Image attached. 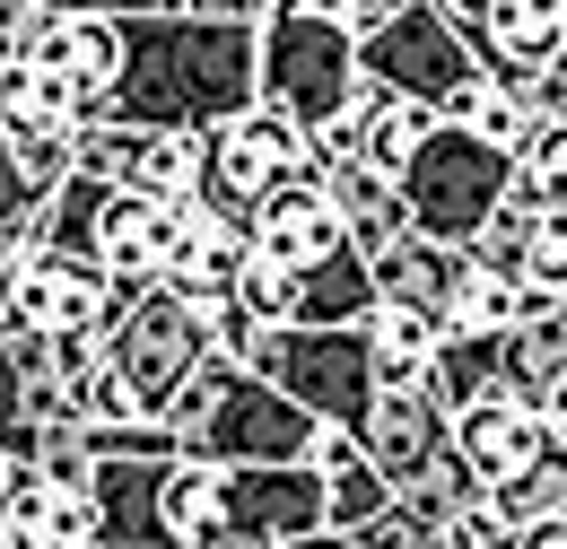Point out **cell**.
I'll return each instance as SVG.
<instances>
[{
  "label": "cell",
  "mask_w": 567,
  "mask_h": 549,
  "mask_svg": "<svg viewBox=\"0 0 567 549\" xmlns=\"http://www.w3.org/2000/svg\"><path fill=\"white\" fill-rule=\"evenodd\" d=\"M254 62H262L254 18H193V9L123 18L114 123H141V132H218L227 114L262 105Z\"/></svg>",
  "instance_id": "6da1fadb"
},
{
  "label": "cell",
  "mask_w": 567,
  "mask_h": 549,
  "mask_svg": "<svg viewBox=\"0 0 567 549\" xmlns=\"http://www.w3.org/2000/svg\"><path fill=\"white\" fill-rule=\"evenodd\" d=\"M166 427L193 463H218V472H271V463H306L315 427L288 402L280 384H262L245 358H210L175 402H166Z\"/></svg>",
  "instance_id": "7a4b0ae2"
},
{
  "label": "cell",
  "mask_w": 567,
  "mask_h": 549,
  "mask_svg": "<svg viewBox=\"0 0 567 549\" xmlns=\"http://www.w3.org/2000/svg\"><path fill=\"white\" fill-rule=\"evenodd\" d=\"M254 35H262V62H254L262 105L288 114L297 132H332L358 105V27L350 18H315L306 0H262Z\"/></svg>",
  "instance_id": "3957f363"
},
{
  "label": "cell",
  "mask_w": 567,
  "mask_h": 549,
  "mask_svg": "<svg viewBox=\"0 0 567 549\" xmlns=\"http://www.w3.org/2000/svg\"><path fill=\"white\" fill-rule=\"evenodd\" d=\"M506 193H515V157L489 148L481 132H463V123H436L420 139V157L402 166L411 236H436V245H472Z\"/></svg>",
  "instance_id": "277c9868"
},
{
  "label": "cell",
  "mask_w": 567,
  "mask_h": 549,
  "mask_svg": "<svg viewBox=\"0 0 567 549\" xmlns=\"http://www.w3.org/2000/svg\"><path fill=\"white\" fill-rule=\"evenodd\" d=\"M123 305H132V288L105 271L96 253L35 245V253H18V271H9L0 341H105Z\"/></svg>",
  "instance_id": "5b68a950"
},
{
  "label": "cell",
  "mask_w": 567,
  "mask_h": 549,
  "mask_svg": "<svg viewBox=\"0 0 567 549\" xmlns=\"http://www.w3.org/2000/svg\"><path fill=\"white\" fill-rule=\"evenodd\" d=\"M105 358H114V375L141 393V411L166 418V402L218 358V341H210V323H202L193 297H175V288H132V305H123L114 332H105Z\"/></svg>",
  "instance_id": "8992f818"
},
{
  "label": "cell",
  "mask_w": 567,
  "mask_h": 549,
  "mask_svg": "<svg viewBox=\"0 0 567 549\" xmlns=\"http://www.w3.org/2000/svg\"><path fill=\"white\" fill-rule=\"evenodd\" d=\"M358 79L411 96V105H427V114L445 123V105L481 79V53H472V35H463L436 0H411V9H393L384 27L358 35Z\"/></svg>",
  "instance_id": "52a82bcc"
},
{
  "label": "cell",
  "mask_w": 567,
  "mask_h": 549,
  "mask_svg": "<svg viewBox=\"0 0 567 549\" xmlns=\"http://www.w3.org/2000/svg\"><path fill=\"white\" fill-rule=\"evenodd\" d=\"M245 366L262 375V384H280L288 402L306 418H323V427H358L367 402H375V358H367V332H306V323H288V332H262V341L245 349Z\"/></svg>",
  "instance_id": "ba28073f"
},
{
  "label": "cell",
  "mask_w": 567,
  "mask_h": 549,
  "mask_svg": "<svg viewBox=\"0 0 567 549\" xmlns=\"http://www.w3.org/2000/svg\"><path fill=\"white\" fill-rule=\"evenodd\" d=\"M297 175H323V148L315 132H297L288 114L271 105H245V114H227L210 132V175H202V201L227 209V218H254V209L271 201L280 184Z\"/></svg>",
  "instance_id": "9c48e42d"
},
{
  "label": "cell",
  "mask_w": 567,
  "mask_h": 549,
  "mask_svg": "<svg viewBox=\"0 0 567 549\" xmlns=\"http://www.w3.org/2000/svg\"><path fill=\"white\" fill-rule=\"evenodd\" d=\"M358 445H367V463L402 497V488H420L454 454V411H445L436 384H375V402L358 418Z\"/></svg>",
  "instance_id": "30bf717a"
},
{
  "label": "cell",
  "mask_w": 567,
  "mask_h": 549,
  "mask_svg": "<svg viewBox=\"0 0 567 549\" xmlns=\"http://www.w3.org/2000/svg\"><path fill=\"white\" fill-rule=\"evenodd\" d=\"M184 227H193V201H157V193L114 184L105 209H96V262L123 279V288H157V279L175 271Z\"/></svg>",
  "instance_id": "8fae6325"
},
{
  "label": "cell",
  "mask_w": 567,
  "mask_h": 549,
  "mask_svg": "<svg viewBox=\"0 0 567 549\" xmlns=\"http://www.w3.org/2000/svg\"><path fill=\"white\" fill-rule=\"evenodd\" d=\"M245 236H254V253H262V262H288V271H323V262L358 253L350 227H341V209H332V193H323V175L280 184L271 201L245 218Z\"/></svg>",
  "instance_id": "7c38bea8"
},
{
  "label": "cell",
  "mask_w": 567,
  "mask_h": 549,
  "mask_svg": "<svg viewBox=\"0 0 567 549\" xmlns=\"http://www.w3.org/2000/svg\"><path fill=\"white\" fill-rule=\"evenodd\" d=\"M542 454H550V427H542V411H533L524 393H506V384L454 411V463H463L481 488L515 480V472H533Z\"/></svg>",
  "instance_id": "4fadbf2b"
},
{
  "label": "cell",
  "mask_w": 567,
  "mask_h": 549,
  "mask_svg": "<svg viewBox=\"0 0 567 549\" xmlns=\"http://www.w3.org/2000/svg\"><path fill=\"white\" fill-rule=\"evenodd\" d=\"M87 497H96V549H175V532H166V463L96 454Z\"/></svg>",
  "instance_id": "5bb4252c"
},
{
  "label": "cell",
  "mask_w": 567,
  "mask_h": 549,
  "mask_svg": "<svg viewBox=\"0 0 567 549\" xmlns=\"http://www.w3.org/2000/svg\"><path fill=\"white\" fill-rule=\"evenodd\" d=\"M472 53L489 79H542L550 62H567V0H489L481 18H463Z\"/></svg>",
  "instance_id": "9a60e30c"
},
{
  "label": "cell",
  "mask_w": 567,
  "mask_h": 549,
  "mask_svg": "<svg viewBox=\"0 0 567 549\" xmlns=\"http://www.w3.org/2000/svg\"><path fill=\"white\" fill-rule=\"evenodd\" d=\"M0 549H96V497H87V480H53V472L18 463L9 506H0Z\"/></svg>",
  "instance_id": "2e32d148"
},
{
  "label": "cell",
  "mask_w": 567,
  "mask_h": 549,
  "mask_svg": "<svg viewBox=\"0 0 567 549\" xmlns=\"http://www.w3.org/2000/svg\"><path fill=\"white\" fill-rule=\"evenodd\" d=\"M367 271H375V297L411 305V314H427V323H454V305H463V279L481 271V262H472V245L402 236V245H393V253H375Z\"/></svg>",
  "instance_id": "e0dca14e"
},
{
  "label": "cell",
  "mask_w": 567,
  "mask_h": 549,
  "mask_svg": "<svg viewBox=\"0 0 567 549\" xmlns=\"http://www.w3.org/2000/svg\"><path fill=\"white\" fill-rule=\"evenodd\" d=\"M306 472L323 480V524H332V532H367V524L393 506V480L367 463L358 427H315V445H306Z\"/></svg>",
  "instance_id": "ac0fdd59"
},
{
  "label": "cell",
  "mask_w": 567,
  "mask_h": 549,
  "mask_svg": "<svg viewBox=\"0 0 567 549\" xmlns=\"http://www.w3.org/2000/svg\"><path fill=\"white\" fill-rule=\"evenodd\" d=\"M245 253H254L245 218H227V209L193 201V227H184V245H175V271L157 279V288H175V297H193V305H218V297H236Z\"/></svg>",
  "instance_id": "d6986e66"
},
{
  "label": "cell",
  "mask_w": 567,
  "mask_h": 549,
  "mask_svg": "<svg viewBox=\"0 0 567 549\" xmlns=\"http://www.w3.org/2000/svg\"><path fill=\"white\" fill-rule=\"evenodd\" d=\"M323 193L341 209V227H350V245L375 262V253H393L402 236H411V209H402V184L393 175H375V166H358V157H323Z\"/></svg>",
  "instance_id": "ffe728a7"
},
{
  "label": "cell",
  "mask_w": 567,
  "mask_h": 549,
  "mask_svg": "<svg viewBox=\"0 0 567 549\" xmlns=\"http://www.w3.org/2000/svg\"><path fill=\"white\" fill-rule=\"evenodd\" d=\"M367 358H375V384H436V358H445V323H427L411 305L375 297L367 305Z\"/></svg>",
  "instance_id": "44dd1931"
},
{
  "label": "cell",
  "mask_w": 567,
  "mask_h": 549,
  "mask_svg": "<svg viewBox=\"0 0 567 549\" xmlns=\"http://www.w3.org/2000/svg\"><path fill=\"white\" fill-rule=\"evenodd\" d=\"M0 139H9V166H18V184H27L35 201H53V193L79 175V132L71 123H44V114L0 105Z\"/></svg>",
  "instance_id": "7402d4cb"
},
{
  "label": "cell",
  "mask_w": 567,
  "mask_h": 549,
  "mask_svg": "<svg viewBox=\"0 0 567 549\" xmlns=\"http://www.w3.org/2000/svg\"><path fill=\"white\" fill-rule=\"evenodd\" d=\"M497 375H506V393H524V402L542 411L567 384V305L542 314V323H524V332H506V341H497Z\"/></svg>",
  "instance_id": "603a6c76"
},
{
  "label": "cell",
  "mask_w": 567,
  "mask_h": 549,
  "mask_svg": "<svg viewBox=\"0 0 567 549\" xmlns=\"http://www.w3.org/2000/svg\"><path fill=\"white\" fill-rule=\"evenodd\" d=\"M445 123H463V132H481L489 148H506V157H524V139L542 132V114H533V96H524L515 79H489V70H481V79H472V87H463V96L445 105Z\"/></svg>",
  "instance_id": "cb8c5ba5"
},
{
  "label": "cell",
  "mask_w": 567,
  "mask_h": 549,
  "mask_svg": "<svg viewBox=\"0 0 567 549\" xmlns=\"http://www.w3.org/2000/svg\"><path fill=\"white\" fill-rule=\"evenodd\" d=\"M202 175H210V132H141V157L123 184L157 201H202Z\"/></svg>",
  "instance_id": "d4e9b609"
},
{
  "label": "cell",
  "mask_w": 567,
  "mask_h": 549,
  "mask_svg": "<svg viewBox=\"0 0 567 549\" xmlns=\"http://www.w3.org/2000/svg\"><path fill=\"white\" fill-rule=\"evenodd\" d=\"M166 532H175V549H202L210 532H227V472L218 463H193V454L166 463Z\"/></svg>",
  "instance_id": "484cf974"
},
{
  "label": "cell",
  "mask_w": 567,
  "mask_h": 549,
  "mask_svg": "<svg viewBox=\"0 0 567 549\" xmlns=\"http://www.w3.org/2000/svg\"><path fill=\"white\" fill-rule=\"evenodd\" d=\"M489 515L506 524V532H533V524H550V515H567V454H542L533 472H515V480L489 488Z\"/></svg>",
  "instance_id": "4316f807"
},
{
  "label": "cell",
  "mask_w": 567,
  "mask_h": 549,
  "mask_svg": "<svg viewBox=\"0 0 567 549\" xmlns=\"http://www.w3.org/2000/svg\"><path fill=\"white\" fill-rule=\"evenodd\" d=\"M515 193L542 209H567V123H542L515 157Z\"/></svg>",
  "instance_id": "83f0119b"
},
{
  "label": "cell",
  "mask_w": 567,
  "mask_h": 549,
  "mask_svg": "<svg viewBox=\"0 0 567 549\" xmlns=\"http://www.w3.org/2000/svg\"><path fill=\"white\" fill-rule=\"evenodd\" d=\"M35 411H27V375H18V358H9V341H0V454L9 463H35Z\"/></svg>",
  "instance_id": "f1b7e54d"
},
{
  "label": "cell",
  "mask_w": 567,
  "mask_h": 549,
  "mask_svg": "<svg viewBox=\"0 0 567 549\" xmlns=\"http://www.w3.org/2000/svg\"><path fill=\"white\" fill-rule=\"evenodd\" d=\"M358 549H454V541H445V524H436V515H420L411 497H393V506L358 532Z\"/></svg>",
  "instance_id": "f546056e"
},
{
  "label": "cell",
  "mask_w": 567,
  "mask_h": 549,
  "mask_svg": "<svg viewBox=\"0 0 567 549\" xmlns=\"http://www.w3.org/2000/svg\"><path fill=\"white\" fill-rule=\"evenodd\" d=\"M157 9L166 0H35V18H114V27L123 18H157Z\"/></svg>",
  "instance_id": "4dcf8cb0"
},
{
  "label": "cell",
  "mask_w": 567,
  "mask_h": 549,
  "mask_svg": "<svg viewBox=\"0 0 567 549\" xmlns=\"http://www.w3.org/2000/svg\"><path fill=\"white\" fill-rule=\"evenodd\" d=\"M524 96H533L542 123H567V62H550L542 79H524Z\"/></svg>",
  "instance_id": "1f68e13d"
},
{
  "label": "cell",
  "mask_w": 567,
  "mask_h": 549,
  "mask_svg": "<svg viewBox=\"0 0 567 549\" xmlns=\"http://www.w3.org/2000/svg\"><path fill=\"white\" fill-rule=\"evenodd\" d=\"M27 27H35V9L0 0V70H18V44H27Z\"/></svg>",
  "instance_id": "d6a6232c"
},
{
  "label": "cell",
  "mask_w": 567,
  "mask_h": 549,
  "mask_svg": "<svg viewBox=\"0 0 567 549\" xmlns=\"http://www.w3.org/2000/svg\"><path fill=\"white\" fill-rule=\"evenodd\" d=\"M166 9H193V18H262V0H166Z\"/></svg>",
  "instance_id": "836d02e7"
},
{
  "label": "cell",
  "mask_w": 567,
  "mask_h": 549,
  "mask_svg": "<svg viewBox=\"0 0 567 549\" xmlns=\"http://www.w3.org/2000/svg\"><path fill=\"white\" fill-rule=\"evenodd\" d=\"M515 549H567V515H550V524H533V532H515Z\"/></svg>",
  "instance_id": "e575fe53"
},
{
  "label": "cell",
  "mask_w": 567,
  "mask_h": 549,
  "mask_svg": "<svg viewBox=\"0 0 567 549\" xmlns=\"http://www.w3.org/2000/svg\"><path fill=\"white\" fill-rule=\"evenodd\" d=\"M542 427H550V454H567V384L542 402Z\"/></svg>",
  "instance_id": "d590c367"
},
{
  "label": "cell",
  "mask_w": 567,
  "mask_h": 549,
  "mask_svg": "<svg viewBox=\"0 0 567 549\" xmlns=\"http://www.w3.org/2000/svg\"><path fill=\"white\" fill-rule=\"evenodd\" d=\"M288 549H358V532H332V524H323V532H306V541H288Z\"/></svg>",
  "instance_id": "8d00e7d4"
},
{
  "label": "cell",
  "mask_w": 567,
  "mask_h": 549,
  "mask_svg": "<svg viewBox=\"0 0 567 549\" xmlns=\"http://www.w3.org/2000/svg\"><path fill=\"white\" fill-rule=\"evenodd\" d=\"M202 549H280V541H254V532H210Z\"/></svg>",
  "instance_id": "74e56055"
},
{
  "label": "cell",
  "mask_w": 567,
  "mask_h": 549,
  "mask_svg": "<svg viewBox=\"0 0 567 549\" xmlns=\"http://www.w3.org/2000/svg\"><path fill=\"white\" fill-rule=\"evenodd\" d=\"M436 9H445V18H454V27H463V18H481V9H489V0H436Z\"/></svg>",
  "instance_id": "f35d334b"
},
{
  "label": "cell",
  "mask_w": 567,
  "mask_h": 549,
  "mask_svg": "<svg viewBox=\"0 0 567 549\" xmlns=\"http://www.w3.org/2000/svg\"><path fill=\"white\" fill-rule=\"evenodd\" d=\"M9 271H18V253H9V245H0V305H9Z\"/></svg>",
  "instance_id": "ab89813d"
},
{
  "label": "cell",
  "mask_w": 567,
  "mask_h": 549,
  "mask_svg": "<svg viewBox=\"0 0 567 549\" xmlns=\"http://www.w3.org/2000/svg\"><path fill=\"white\" fill-rule=\"evenodd\" d=\"M9 480H18V463H9V454H0V506H9Z\"/></svg>",
  "instance_id": "60d3db41"
},
{
  "label": "cell",
  "mask_w": 567,
  "mask_h": 549,
  "mask_svg": "<svg viewBox=\"0 0 567 549\" xmlns=\"http://www.w3.org/2000/svg\"><path fill=\"white\" fill-rule=\"evenodd\" d=\"M0 96H9V70H0Z\"/></svg>",
  "instance_id": "b9f144b4"
}]
</instances>
